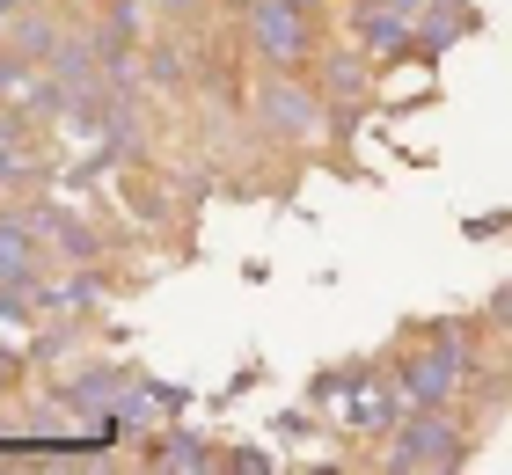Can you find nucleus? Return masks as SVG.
<instances>
[{
	"mask_svg": "<svg viewBox=\"0 0 512 475\" xmlns=\"http://www.w3.org/2000/svg\"><path fill=\"white\" fill-rule=\"evenodd\" d=\"M249 52L264 74H300V66L322 59V30H315V0H256L242 15Z\"/></svg>",
	"mask_w": 512,
	"mask_h": 475,
	"instance_id": "obj_2",
	"label": "nucleus"
},
{
	"mask_svg": "<svg viewBox=\"0 0 512 475\" xmlns=\"http://www.w3.org/2000/svg\"><path fill=\"white\" fill-rule=\"evenodd\" d=\"M147 8L161 15V22H191V15H205L213 0H147Z\"/></svg>",
	"mask_w": 512,
	"mask_h": 475,
	"instance_id": "obj_7",
	"label": "nucleus"
},
{
	"mask_svg": "<svg viewBox=\"0 0 512 475\" xmlns=\"http://www.w3.org/2000/svg\"><path fill=\"white\" fill-rule=\"evenodd\" d=\"M220 8H242V15H249V8H256V0H220Z\"/></svg>",
	"mask_w": 512,
	"mask_h": 475,
	"instance_id": "obj_9",
	"label": "nucleus"
},
{
	"mask_svg": "<svg viewBox=\"0 0 512 475\" xmlns=\"http://www.w3.org/2000/svg\"><path fill=\"white\" fill-rule=\"evenodd\" d=\"M469 322H432L425 337L403 351V366H395V388H403L410 410H454L461 395H469L476 380V344L461 337Z\"/></svg>",
	"mask_w": 512,
	"mask_h": 475,
	"instance_id": "obj_1",
	"label": "nucleus"
},
{
	"mask_svg": "<svg viewBox=\"0 0 512 475\" xmlns=\"http://www.w3.org/2000/svg\"><path fill=\"white\" fill-rule=\"evenodd\" d=\"M322 117H330V95L322 81H300V74H264L256 88V125H264L278 147H300V139H322Z\"/></svg>",
	"mask_w": 512,
	"mask_h": 475,
	"instance_id": "obj_3",
	"label": "nucleus"
},
{
	"mask_svg": "<svg viewBox=\"0 0 512 475\" xmlns=\"http://www.w3.org/2000/svg\"><path fill=\"white\" fill-rule=\"evenodd\" d=\"M469 461V432L454 410H410L388 432V468H461Z\"/></svg>",
	"mask_w": 512,
	"mask_h": 475,
	"instance_id": "obj_4",
	"label": "nucleus"
},
{
	"mask_svg": "<svg viewBox=\"0 0 512 475\" xmlns=\"http://www.w3.org/2000/svg\"><path fill=\"white\" fill-rule=\"evenodd\" d=\"M15 373H22V359H15V351H8V344H0V395H8V388H15Z\"/></svg>",
	"mask_w": 512,
	"mask_h": 475,
	"instance_id": "obj_8",
	"label": "nucleus"
},
{
	"mask_svg": "<svg viewBox=\"0 0 512 475\" xmlns=\"http://www.w3.org/2000/svg\"><path fill=\"white\" fill-rule=\"evenodd\" d=\"M161 468H213L205 461V439H169L161 446Z\"/></svg>",
	"mask_w": 512,
	"mask_h": 475,
	"instance_id": "obj_5",
	"label": "nucleus"
},
{
	"mask_svg": "<svg viewBox=\"0 0 512 475\" xmlns=\"http://www.w3.org/2000/svg\"><path fill=\"white\" fill-rule=\"evenodd\" d=\"M483 322H491L498 337H512V285H498V293H491V307H483Z\"/></svg>",
	"mask_w": 512,
	"mask_h": 475,
	"instance_id": "obj_6",
	"label": "nucleus"
}]
</instances>
